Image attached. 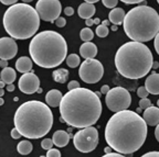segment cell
I'll list each match as a JSON object with an SVG mask.
<instances>
[{"mask_svg":"<svg viewBox=\"0 0 159 157\" xmlns=\"http://www.w3.org/2000/svg\"><path fill=\"white\" fill-rule=\"evenodd\" d=\"M154 46H155V49H156V52H157V54L159 55V32L157 33V35L155 36Z\"/></svg>","mask_w":159,"mask_h":157,"instance_id":"obj_37","label":"cell"},{"mask_svg":"<svg viewBox=\"0 0 159 157\" xmlns=\"http://www.w3.org/2000/svg\"><path fill=\"white\" fill-rule=\"evenodd\" d=\"M40 19L37 9L25 2L16 3L8 8L3 15V27L13 39L27 40L37 34Z\"/></svg>","mask_w":159,"mask_h":157,"instance_id":"obj_7","label":"cell"},{"mask_svg":"<svg viewBox=\"0 0 159 157\" xmlns=\"http://www.w3.org/2000/svg\"><path fill=\"white\" fill-rule=\"evenodd\" d=\"M32 0H22V2H25V3H29V2H31Z\"/></svg>","mask_w":159,"mask_h":157,"instance_id":"obj_55","label":"cell"},{"mask_svg":"<svg viewBox=\"0 0 159 157\" xmlns=\"http://www.w3.org/2000/svg\"><path fill=\"white\" fill-rule=\"evenodd\" d=\"M32 58L27 56H21L18 58V61L16 62V69L22 74H25V73H29V71L32 70Z\"/></svg>","mask_w":159,"mask_h":157,"instance_id":"obj_19","label":"cell"},{"mask_svg":"<svg viewBox=\"0 0 159 157\" xmlns=\"http://www.w3.org/2000/svg\"><path fill=\"white\" fill-rule=\"evenodd\" d=\"M104 75V67L98 59L89 58L82 62L79 69V76L86 83H96Z\"/></svg>","mask_w":159,"mask_h":157,"instance_id":"obj_10","label":"cell"},{"mask_svg":"<svg viewBox=\"0 0 159 157\" xmlns=\"http://www.w3.org/2000/svg\"><path fill=\"white\" fill-rule=\"evenodd\" d=\"M159 157V152H149V153H146L144 154V157Z\"/></svg>","mask_w":159,"mask_h":157,"instance_id":"obj_41","label":"cell"},{"mask_svg":"<svg viewBox=\"0 0 159 157\" xmlns=\"http://www.w3.org/2000/svg\"><path fill=\"white\" fill-rule=\"evenodd\" d=\"M143 119L147 123V125L156 126L159 123V107L150 106L149 108L145 109V112L143 114Z\"/></svg>","mask_w":159,"mask_h":157,"instance_id":"obj_14","label":"cell"},{"mask_svg":"<svg viewBox=\"0 0 159 157\" xmlns=\"http://www.w3.org/2000/svg\"><path fill=\"white\" fill-rule=\"evenodd\" d=\"M0 66H1V68H6V67H8L7 59H1V61H0Z\"/></svg>","mask_w":159,"mask_h":157,"instance_id":"obj_45","label":"cell"},{"mask_svg":"<svg viewBox=\"0 0 159 157\" xmlns=\"http://www.w3.org/2000/svg\"><path fill=\"white\" fill-rule=\"evenodd\" d=\"M0 1L6 6H13V5L17 3L18 0H0Z\"/></svg>","mask_w":159,"mask_h":157,"instance_id":"obj_40","label":"cell"},{"mask_svg":"<svg viewBox=\"0 0 159 157\" xmlns=\"http://www.w3.org/2000/svg\"><path fill=\"white\" fill-rule=\"evenodd\" d=\"M55 25H57V28H63L66 25V20H65V18H62V17H59L57 20L54 21Z\"/></svg>","mask_w":159,"mask_h":157,"instance_id":"obj_33","label":"cell"},{"mask_svg":"<svg viewBox=\"0 0 159 157\" xmlns=\"http://www.w3.org/2000/svg\"><path fill=\"white\" fill-rule=\"evenodd\" d=\"M150 106H152V101L149 100L148 98H140V100H139V108L140 109H147Z\"/></svg>","mask_w":159,"mask_h":157,"instance_id":"obj_29","label":"cell"},{"mask_svg":"<svg viewBox=\"0 0 159 157\" xmlns=\"http://www.w3.org/2000/svg\"><path fill=\"white\" fill-rule=\"evenodd\" d=\"M29 53L38 66L54 68L66 59V41L55 31H42L32 37L29 44Z\"/></svg>","mask_w":159,"mask_h":157,"instance_id":"obj_5","label":"cell"},{"mask_svg":"<svg viewBox=\"0 0 159 157\" xmlns=\"http://www.w3.org/2000/svg\"><path fill=\"white\" fill-rule=\"evenodd\" d=\"M52 78L59 83H64L69 79V70L65 68H59L52 73Z\"/></svg>","mask_w":159,"mask_h":157,"instance_id":"obj_23","label":"cell"},{"mask_svg":"<svg viewBox=\"0 0 159 157\" xmlns=\"http://www.w3.org/2000/svg\"><path fill=\"white\" fill-rule=\"evenodd\" d=\"M32 150H33V145L30 141H27V140L21 141V142H19V144L17 145L18 153L21 155L30 154V153L32 152Z\"/></svg>","mask_w":159,"mask_h":157,"instance_id":"obj_24","label":"cell"},{"mask_svg":"<svg viewBox=\"0 0 159 157\" xmlns=\"http://www.w3.org/2000/svg\"><path fill=\"white\" fill-rule=\"evenodd\" d=\"M1 80L5 81L7 85L9 83H13V81L16 80V77H17V74H16V70L11 67H6V68H2L1 70Z\"/></svg>","mask_w":159,"mask_h":157,"instance_id":"obj_22","label":"cell"},{"mask_svg":"<svg viewBox=\"0 0 159 157\" xmlns=\"http://www.w3.org/2000/svg\"><path fill=\"white\" fill-rule=\"evenodd\" d=\"M96 34L99 37H106L108 35V29H107V25L104 24H98L96 27Z\"/></svg>","mask_w":159,"mask_h":157,"instance_id":"obj_27","label":"cell"},{"mask_svg":"<svg viewBox=\"0 0 159 157\" xmlns=\"http://www.w3.org/2000/svg\"><path fill=\"white\" fill-rule=\"evenodd\" d=\"M85 2H89V3H95L97 2V1H99V0H84Z\"/></svg>","mask_w":159,"mask_h":157,"instance_id":"obj_49","label":"cell"},{"mask_svg":"<svg viewBox=\"0 0 159 157\" xmlns=\"http://www.w3.org/2000/svg\"><path fill=\"white\" fill-rule=\"evenodd\" d=\"M63 96L62 92L57 89H52V90L48 91L47 96H45V102L49 107H52V108H57L60 107V103L62 100Z\"/></svg>","mask_w":159,"mask_h":157,"instance_id":"obj_18","label":"cell"},{"mask_svg":"<svg viewBox=\"0 0 159 157\" xmlns=\"http://www.w3.org/2000/svg\"><path fill=\"white\" fill-rule=\"evenodd\" d=\"M123 28L132 41L148 42L159 32V15L152 7L137 6L126 13Z\"/></svg>","mask_w":159,"mask_h":157,"instance_id":"obj_6","label":"cell"},{"mask_svg":"<svg viewBox=\"0 0 159 157\" xmlns=\"http://www.w3.org/2000/svg\"><path fill=\"white\" fill-rule=\"evenodd\" d=\"M18 53V44L13 37H1L0 39V58L12 59Z\"/></svg>","mask_w":159,"mask_h":157,"instance_id":"obj_13","label":"cell"},{"mask_svg":"<svg viewBox=\"0 0 159 157\" xmlns=\"http://www.w3.org/2000/svg\"><path fill=\"white\" fill-rule=\"evenodd\" d=\"M124 155L123 154H120V153H118V152H109V153H105V155H104V157H123Z\"/></svg>","mask_w":159,"mask_h":157,"instance_id":"obj_36","label":"cell"},{"mask_svg":"<svg viewBox=\"0 0 159 157\" xmlns=\"http://www.w3.org/2000/svg\"><path fill=\"white\" fill-rule=\"evenodd\" d=\"M95 6L94 3H89V2H83L79 6V9H77V13H79L80 18H83V19H89L95 15Z\"/></svg>","mask_w":159,"mask_h":157,"instance_id":"obj_20","label":"cell"},{"mask_svg":"<svg viewBox=\"0 0 159 157\" xmlns=\"http://www.w3.org/2000/svg\"><path fill=\"white\" fill-rule=\"evenodd\" d=\"M149 95V91L147 90L146 87H139L138 89H137V96L139 97V98H147Z\"/></svg>","mask_w":159,"mask_h":157,"instance_id":"obj_30","label":"cell"},{"mask_svg":"<svg viewBox=\"0 0 159 157\" xmlns=\"http://www.w3.org/2000/svg\"><path fill=\"white\" fill-rule=\"evenodd\" d=\"M59 108L64 122L76 129L95 124L102 114V102L96 92L82 87L67 91Z\"/></svg>","mask_w":159,"mask_h":157,"instance_id":"obj_2","label":"cell"},{"mask_svg":"<svg viewBox=\"0 0 159 157\" xmlns=\"http://www.w3.org/2000/svg\"><path fill=\"white\" fill-rule=\"evenodd\" d=\"M80 63H81V59H80V56L77 54H71L66 57V65L71 68L77 67Z\"/></svg>","mask_w":159,"mask_h":157,"instance_id":"obj_25","label":"cell"},{"mask_svg":"<svg viewBox=\"0 0 159 157\" xmlns=\"http://www.w3.org/2000/svg\"><path fill=\"white\" fill-rule=\"evenodd\" d=\"M22 136V134L18 131V129L17 128H15V129H12L11 130V138H15V140H18V138H20Z\"/></svg>","mask_w":159,"mask_h":157,"instance_id":"obj_35","label":"cell"},{"mask_svg":"<svg viewBox=\"0 0 159 157\" xmlns=\"http://www.w3.org/2000/svg\"><path fill=\"white\" fill-rule=\"evenodd\" d=\"M35 9L43 21L54 22L61 15L62 6L60 0H38Z\"/></svg>","mask_w":159,"mask_h":157,"instance_id":"obj_11","label":"cell"},{"mask_svg":"<svg viewBox=\"0 0 159 157\" xmlns=\"http://www.w3.org/2000/svg\"><path fill=\"white\" fill-rule=\"evenodd\" d=\"M6 85H7V83H6L5 81H2V80L0 81V88H5Z\"/></svg>","mask_w":159,"mask_h":157,"instance_id":"obj_51","label":"cell"},{"mask_svg":"<svg viewBox=\"0 0 159 157\" xmlns=\"http://www.w3.org/2000/svg\"><path fill=\"white\" fill-rule=\"evenodd\" d=\"M37 92L41 93V92H42V89H41V88H39V89H38V91H37Z\"/></svg>","mask_w":159,"mask_h":157,"instance_id":"obj_57","label":"cell"},{"mask_svg":"<svg viewBox=\"0 0 159 157\" xmlns=\"http://www.w3.org/2000/svg\"><path fill=\"white\" fill-rule=\"evenodd\" d=\"M64 13L67 17H71V15H74V9L72 7H65L64 8Z\"/></svg>","mask_w":159,"mask_h":157,"instance_id":"obj_39","label":"cell"},{"mask_svg":"<svg viewBox=\"0 0 159 157\" xmlns=\"http://www.w3.org/2000/svg\"><path fill=\"white\" fill-rule=\"evenodd\" d=\"M80 83H77L76 80H72V81H70L69 83H67V89L69 90H72V89H76V88H80Z\"/></svg>","mask_w":159,"mask_h":157,"instance_id":"obj_34","label":"cell"},{"mask_svg":"<svg viewBox=\"0 0 159 157\" xmlns=\"http://www.w3.org/2000/svg\"><path fill=\"white\" fill-rule=\"evenodd\" d=\"M109 23H111V21H107V20H104L102 22V24H104V25H108Z\"/></svg>","mask_w":159,"mask_h":157,"instance_id":"obj_53","label":"cell"},{"mask_svg":"<svg viewBox=\"0 0 159 157\" xmlns=\"http://www.w3.org/2000/svg\"><path fill=\"white\" fill-rule=\"evenodd\" d=\"M53 120V113L48 104L38 100H30L17 109L13 123L22 136L35 140L50 132Z\"/></svg>","mask_w":159,"mask_h":157,"instance_id":"obj_3","label":"cell"},{"mask_svg":"<svg viewBox=\"0 0 159 157\" xmlns=\"http://www.w3.org/2000/svg\"><path fill=\"white\" fill-rule=\"evenodd\" d=\"M106 106L112 112L127 110L132 103V97L127 89L123 87H115L106 93L105 97Z\"/></svg>","mask_w":159,"mask_h":157,"instance_id":"obj_9","label":"cell"},{"mask_svg":"<svg viewBox=\"0 0 159 157\" xmlns=\"http://www.w3.org/2000/svg\"><path fill=\"white\" fill-rule=\"evenodd\" d=\"M103 5L106 8H109V9H113L117 6L118 3V0H102Z\"/></svg>","mask_w":159,"mask_h":157,"instance_id":"obj_31","label":"cell"},{"mask_svg":"<svg viewBox=\"0 0 159 157\" xmlns=\"http://www.w3.org/2000/svg\"><path fill=\"white\" fill-rule=\"evenodd\" d=\"M70 138H71L70 133L65 132L63 130L55 131L52 136L53 143H54V145L57 146V147H64V146H66L70 142Z\"/></svg>","mask_w":159,"mask_h":157,"instance_id":"obj_16","label":"cell"},{"mask_svg":"<svg viewBox=\"0 0 159 157\" xmlns=\"http://www.w3.org/2000/svg\"><path fill=\"white\" fill-rule=\"evenodd\" d=\"M145 87L149 91V93L159 95V74L152 73V75L147 77L146 81H145Z\"/></svg>","mask_w":159,"mask_h":157,"instance_id":"obj_17","label":"cell"},{"mask_svg":"<svg viewBox=\"0 0 159 157\" xmlns=\"http://www.w3.org/2000/svg\"><path fill=\"white\" fill-rule=\"evenodd\" d=\"M80 55L85 59L95 58L97 55V46L92 42H84L80 47Z\"/></svg>","mask_w":159,"mask_h":157,"instance_id":"obj_15","label":"cell"},{"mask_svg":"<svg viewBox=\"0 0 159 157\" xmlns=\"http://www.w3.org/2000/svg\"><path fill=\"white\" fill-rule=\"evenodd\" d=\"M3 95H5V88H0V98L3 97Z\"/></svg>","mask_w":159,"mask_h":157,"instance_id":"obj_48","label":"cell"},{"mask_svg":"<svg viewBox=\"0 0 159 157\" xmlns=\"http://www.w3.org/2000/svg\"><path fill=\"white\" fill-rule=\"evenodd\" d=\"M73 143L79 152H93L98 145V131L92 125L81 129L73 136Z\"/></svg>","mask_w":159,"mask_h":157,"instance_id":"obj_8","label":"cell"},{"mask_svg":"<svg viewBox=\"0 0 159 157\" xmlns=\"http://www.w3.org/2000/svg\"><path fill=\"white\" fill-rule=\"evenodd\" d=\"M15 85L13 83H9V85H7V91H10V92H12L13 90H15Z\"/></svg>","mask_w":159,"mask_h":157,"instance_id":"obj_46","label":"cell"},{"mask_svg":"<svg viewBox=\"0 0 159 157\" xmlns=\"http://www.w3.org/2000/svg\"><path fill=\"white\" fill-rule=\"evenodd\" d=\"M53 140L52 138H44V140L41 142V147L43 148V150H47L49 151L50 148H52L53 147Z\"/></svg>","mask_w":159,"mask_h":157,"instance_id":"obj_28","label":"cell"},{"mask_svg":"<svg viewBox=\"0 0 159 157\" xmlns=\"http://www.w3.org/2000/svg\"><path fill=\"white\" fill-rule=\"evenodd\" d=\"M112 150H113V148L111 147V146H109V145H108V146H107V147H105V148H104L105 153H109V152H112Z\"/></svg>","mask_w":159,"mask_h":157,"instance_id":"obj_47","label":"cell"},{"mask_svg":"<svg viewBox=\"0 0 159 157\" xmlns=\"http://www.w3.org/2000/svg\"><path fill=\"white\" fill-rule=\"evenodd\" d=\"M157 2H158V5H159V0H157Z\"/></svg>","mask_w":159,"mask_h":157,"instance_id":"obj_60","label":"cell"},{"mask_svg":"<svg viewBox=\"0 0 159 157\" xmlns=\"http://www.w3.org/2000/svg\"><path fill=\"white\" fill-rule=\"evenodd\" d=\"M157 106L159 107V99H158V100H157Z\"/></svg>","mask_w":159,"mask_h":157,"instance_id":"obj_59","label":"cell"},{"mask_svg":"<svg viewBox=\"0 0 159 157\" xmlns=\"http://www.w3.org/2000/svg\"><path fill=\"white\" fill-rule=\"evenodd\" d=\"M122 2L126 3V5H136V3H140L145 0H120Z\"/></svg>","mask_w":159,"mask_h":157,"instance_id":"obj_38","label":"cell"},{"mask_svg":"<svg viewBox=\"0 0 159 157\" xmlns=\"http://www.w3.org/2000/svg\"><path fill=\"white\" fill-rule=\"evenodd\" d=\"M109 90H111V88H109L107 85H104V86L102 87V89H101V92H102L103 95H106V93L108 92Z\"/></svg>","mask_w":159,"mask_h":157,"instance_id":"obj_42","label":"cell"},{"mask_svg":"<svg viewBox=\"0 0 159 157\" xmlns=\"http://www.w3.org/2000/svg\"><path fill=\"white\" fill-rule=\"evenodd\" d=\"M155 138H156V140L159 142V123L156 125V130H155Z\"/></svg>","mask_w":159,"mask_h":157,"instance_id":"obj_44","label":"cell"},{"mask_svg":"<svg viewBox=\"0 0 159 157\" xmlns=\"http://www.w3.org/2000/svg\"><path fill=\"white\" fill-rule=\"evenodd\" d=\"M147 123L137 112L123 110L111 117L105 128V141L114 151L130 155L144 145Z\"/></svg>","mask_w":159,"mask_h":157,"instance_id":"obj_1","label":"cell"},{"mask_svg":"<svg viewBox=\"0 0 159 157\" xmlns=\"http://www.w3.org/2000/svg\"><path fill=\"white\" fill-rule=\"evenodd\" d=\"M112 30H113V31H116V30H117V25H113V27H112Z\"/></svg>","mask_w":159,"mask_h":157,"instance_id":"obj_56","label":"cell"},{"mask_svg":"<svg viewBox=\"0 0 159 157\" xmlns=\"http://www.w3.org/2000/svg\"><path fill=\"white\" fill-rule=\"evenodd\" d=\"M67 132H69V133H72V129L70 128V129H69V130H67Z\"/></svg>","mask_w":159,"mask_h":157,"instance_id":"obj_58","label":"cell"},{"mask_svg":"<svg viewBox=\"0 0 159 157\" xmlns=\"http://www.w3.org/2000/svg\"><path fill=\"white\" fill-rule=\"evenodd\" d=\"M85 24H86L87 27H92V25L94 24V20H93L92 18H89V19H86V20H85Z\"/></svg>","mask_w":159,"mask_h":157,"instance_id":"obj_43","label":"cell"},{"mask_svg":"<svg viewBox=\"0 0 159 157\" xmlns=\"http://www.w3.org/2000/svg\"><path fill=\"white\" fill-rule=\"evenodd\" d=\"M152 51L143 42L130 41L123 44L115 55V66L125 78L139 79L152 68Z\"/></svg>","mask_w":159,"mask_h":157,"instance_id":"obj_4","label":"cell"},{"mask_svg":"<svg viewBox=\"0 0 159 157\" xmlns=\"http://www.w3.org/2000/svg\"><path fill=\"white\" fill-rule=\"evenodd\" d=\"M158 67H159L158 63H157V62H154V63H152V68H158Z\"/></svg>","mask_w":159,"mask_h":157,"instance_id":"obj_50","label":"cell"},{"mask_svg":"<svg viewBox=\"0 0 159 157\" xmlns=\"http://www.w3.org/2000/svg\"><path fill=\"white\" fill-rule=\"evenodd\" d=\"M3 103H5V100H3V99H2V97H1V99H0V104H1V106H2Z\"/></svg>","mask_w":159,"mask_h":157,"instance_id":"obj_54","label":"cell"},{"mask_svg":"<svg viewBox=\"0 0 159 157\" xmlns=\"http://www.w3.org/2000/svg\"><path fill=\"white\" fill-rule=\"evenodd\" d=\"M99 23H101V20H99L98 18H96V19H94V24H97V25H98Z\"/></svg>","mask_w":159,"mask_h":157,"instance_id":"obj_52","label":"cell"},{"mask_svg":"<svg viewBox=\"0 0 159 157\" xmlns=\"http://www.w3.org/2000/svg\"><path fill=\"white\" fill-rule=\"evenodd\" d=\"M47 156L49 157H60L61 156V152L57 148H50L47 153Z\"/></svg>","mask_w":159,"mask_h":157,"instance_id":"obj_32","label":"cell"},{"mask_svg":"<svg viewBox=\"0 0 159 157\" xmlns=\"http://www.w3.org/2000/svg\"><path fill=\"white\" fill-rule=\"evenodd\" d=\"M18 87H19L21 92L27 93V95H32V93L37 92L38 89L40 88V79L33 73V70H31L20 77Z\"/></svg>","mask_w":159,"mask_h":157,"instance_id":"obj_12","label":"cell"},{"mask_svg":"<svg viewBox=\"0 0 159 157\" xmlns=\"http://www.w3.org/2000/svg\"><path fill=\"white\" fill-rule=\"evenodd\" d=\"M80 35H81V40H82V41L89 42V41H92L93 37H94V32H93L89 28H84V29L81 30Z\"/></svg>","mask_w":159,"mask_h":157,"instance_id":"obj_26","label":"cell"},{"mask_svg":"<svg viewBox=\"0 0 159 157\" xmlns=\"http://www.w3.org/2000/svg\"><path fill=\"white\" fill-rule=\"evenodd\" d=\"M125 12H124V9L122 8H115L113 9L108 15L109 18V21L111 23L115 25H119V24H123L124 22V18H125Z\"/></svg>","mask_w":159,"mask_h":157,"instance_id":"obj_21","label":"cell"}]
</instances>
